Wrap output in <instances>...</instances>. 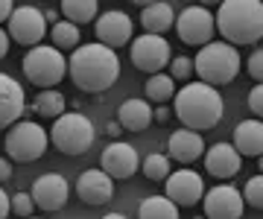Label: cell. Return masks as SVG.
Segmentation results:
<instances>
[{
	"label": "cell",
	"instance_id": "10",
	"mask_svg": "<svg viewBox=\"0 0 263 219\" xmlns=\"http://www.w3.org/2000/svg\"><path fill=\"white\" fill-rule=\"evenodd\" d=\"M47 35V21H44V12L35 9V6H15L9 18V38L21 47H38Z\"/></svg>",
	"mask_w": 263,
	"mask_h": 219
},
{
	"label": "cell",
	"instance_id": "40",
	"mask_svg": "<svg viewBox=\"0 0 263 219\" xmlns=\"http://www.w3.org/2000/svg\"><path fill=\"white\" fill-rule=\"evenodd\" d=\"M120 129H123L120 123H108V126H105V134H108V137H117V134H120Z\"/></svg>",
	"mask_w": 263,
	"mask_h": 219
},
{
	"label": "cell",
	"instance_id": "23",
	"mask_svg": "<svg viewBox=\"0 0 263 219\" xmlns=\"http://www.w3.org/2000/svg\"><path fill=\"white\" fill-rule=\"evenodd\" d=\"M65 108H67V99L62 91H41V94L32 99V105H29V111L38 117H44V120H59V117L65 114Z\"/></svg>",
	"mask_w": 263,
	"mask_h": 219
},
{
	"label": "cell",
	"instance_id": "29",
	"mask_svg": "<svg viewBox=\"0 0 263 219\" xmlns=\"http://www.w3.org/2000/svg\"><path fill=\"white\" fill-rule=\"evenodd\" d=\"M243 199H246V205H252L254 210H263V175H260V172L246 181Z\"/></svg>",
	"mask_w": 263,
	"mask_h": 219
},
{
	"label": "cell",
	"instance_id": "18",
	"mask_svg": "<svg viewBox=\"0 0 263 219\" xmlns=\"http://www.w3.org/2000/svg\"><path fill=\"white\" fill-rule=\"evenodd\" d=\"M205 170L211 172L214 178L228 181L243 170V155L237 152L231 143H214L205 152Z\"/></svg>",
	"mask_w": 263,
	"mask_h": 219
},
{
	"label": "cell",
	"instance_id": "8",
	"mask_svg": "<svg viewBox=\"0 0 263 219\" xmlns=\"http://www.w3.org/2000/svg\"><path fill=\"white\" fill-rule=\"evenodd\" d=\"M214 29H216V18L205 6H187L176 18V32L190 47H208L211 38H214Z\"/></svg>",
	"mask_w": 263,
	"mask_h": 219
},
{
	"label": "cell",
	"instance_id": "28",
	"mask_svg": "<svg viewBox=\"0 0 263 219\" xmlns=\"http://www.w3.org/2000/svg\"><path fill=\"white\" fill-rule=\"evenodd\" d=\"M141 170L149 181H167L170 178V158L161 152H152L141 161Z\"/></svg>",
	"mask_w": 263,
	"mask_h": 219
},
{
	"label": "cell",
	"instance_id": "2",
	"mask_svg": "<svg viewBox=\"0 0 263 219\" xmlns=\"http://www.w3.org/2000/svg\"><path fill=\"white\" fill-rule=\"evenodd\" d=\"M173 105H176V117L190 132H208L226 114V103H222L219 91L205 82H187L176 94Z\"/></svg>",
	"mask_w": 263,
	"mask_h": 219
},
{
	"label": "cell",
	"instance_id": "3",
	"mask_svg": "<svg viewBox=\"0 0 263 219\" xmlns=\"http://www.w3.org/2000/svg\"><path fill=\"white\" fill-rule=\"evenodd\" d=\"M216 29L226 44H257L263 38V3L260 0H226L216 9Z\"/></svg>",
	"mask_w": 263,
	"mask_h": 219
},
{
	"label": "cell",
	"instance_id": "31",
	"mask_svg": "<svg viewBox=\"0 0 263 219\" xmlns=\"http://www.w3.org/2000/svg\"><path fill=\"white\" fill-rule=\"evenodd\" d=\"M35 210V202H32V193H15L12 196V213L21 219H27L29 213Z\"/></svg>",
	"mask_w": 263,
	"mask_h": 219
},
{
	"label": "cell",
	"instance_id": "32",
	"mask_svg": "<svg viewBox=\"0 0 263 219\" xmlns=\"http://www.w3.org/2000/svg\"><path fill=\"white\" fill-rule=\"evenodd\" d=\"M249 76L257 82V85H263V50H254L252 56H249Z\"/></svg>",
	"mask_w": 263,
	"mask_h": 219
},
{
	"label": "cell",
	"instance_id": "1",
	"mask_svg": "<svg viewBox=\"0 0 263 219\" xmlns=\"http://www.w3.org/2000/svg\"><path fill=\"white\" fill-rule=\"evenodd\" d=\"M67 76L85 94H100L117 82L120 76V58L111 47L100 41L94 44H79L73 56L67 58Z\"/></svg>",
	"mask_w": 263,
	"mask_h": 219
},
{
	"label": "cell",
	"instance_id": "4",
	"mask_svg": "<svg viewBox=\"0 0 263 219\" xmlns=\"http://www.w3.org/2000/svg\"><path fill=\"white\" fill-rule=\"evenodd\" d=\"M193 70H196L199 82H205L211 88L228 85L240 73V50L226 44V41H211L208 47L196 53Z\"/></svg>",
	"mask_w": 263,
	"mask_h": 219
},
{
	"label": "cell",
	"instance_id": "41",
	"mask_svg": "<svg viewBox=\"0 0 263 219\" xmlns=\"http://www.w3.org/2000/svg\"><path fill=\"white\" fill-rule=\"evenodd\" d=\"M103 219H126L123 213H108V216H103Z\"/></svg>",
	"mask_w": 263,
	"mask_h": 219
},
{
	"label": "cell",
	"instance_id": "20",
	"mask_svg": "<svg viewBox=\"0 0 263 219\" xmlns=\"http://www.w3.org/2000/svg\"><path fill=\"white\" fill-rule=\"evenodd\" d=\"M231 146L246 158H260L263 155V120H243L234 126Z\"/></svg>",
	"mask_w": 263,
	"mask_h": 219
},
{
	"label": "cell",
	"instance_id": "17",
	"mask_svg": "<svg viewBox=\"0 0 263 219\" xmlns=\"http://www.w3.org/2000/svg\"><path fill=\"white\" fill-rule=\"evenodd\" d=\"M76 196L85 205H105L114 196V178L103 170H85L76 181Z\"/></svg>",
	"mask_w": 263,
	"mask_h": 219
},
{
	"label": "cell",
	"instance_id": "33",
	"mask_svg": "<svg viewBox=\"0 0 263 219\" xmlns=\"http://www.w3.org/2000/svg\"><path fill=\"white\" fill-rule=\"evenodd\" d=\"M249 108L254 117H263V85H254L249 91Z\"/></svg>",
	"mask_w": 263,
	"mask_h": 219
},
{
	"label": "cell",
	"instance_id": "19",
	"mask_svg": "<svg viewBox=\"0 0 263 219\" xmlns=\"http://www.w3.org/2000/svg\"><path fill=\"white\" fill-rule=\"evenodd\" d=\"M205 149V141L199 132H190V129H176L167 141V158L179 164H193L196 158H202Z\"/></svg>",
	"mask_w": 263,
	"mask_h": 219
},
{
	"label": "cell",
	"instance_id": "37",
	"mask_svg": "<svg viewBox=\"0 0 263 219\" xmlns=\"http://www.w3.org/2000/svg\"><path fill=\"white\" fill-rule=\"evenodd\" d=\"M9 178H12V164L6 161V158H0V184L9 181Z\"/></svg>",
	"mask_w": 263,
	"mask_h": 219
},
{
	"label": "cell",
	"instance_id": "24",
	"mask_svg": "<svg viewBox=\"0 0 263 219\" xmlns=\"http://www.w3.org/2000/svg\"><path fill=\"white\" fill-rule=\"evenodd\" d=\"M138 219H179V205L167 196H146L138 205Z\"/></svg>",
	"mask_w": 263,
	"mask_h": 219
},
{
	"label": "cell",
	"instance_id": "42",
	"mask_svg": "<svg viewBox=\"0 0 263 219\" xmlns=\"http://www.w3.org/2000/svg\"><path fill=\"white\" fill-rule=\"evenodd\" d=\"M257 167H260V175H263V155L257 158Z\"/></svg>",
	"mask_w": 263,
	"mask_h": 219
},
{
	"label": "cell",
	"instance_id": "13",
	"mask_svg": "<svg viewBox=\"0 0 263 219\" xmlns=\"http://www.w3.org/2000/svg\"><path fill=\"white\" fill-rule=\"evenodd\" d=\"M67 196H70L67 178L59 175V172H44V175H38L35 184H32V202H35V208L47 210V213L65 208Z\"/></svg>",
	"mask_w": 263,
	"mask_h": 219
},
{
	"label": "cell",
	"instance_id": "11",
	"mask_svg": "<svg viewBox=\"0 0 263 219\" xmlns=\"http://www.w3.org/2000/svg\"><path fill=\"white\" fill-rule=\"evenodd\" d=\"M205 216L208 219H240L246 210L243 193L231 184H216L214 190H205Z\"/></svg>",
	"mask_w": 263,
	"mask_h": 219
},
{
	"label": "cell",
	"instance_id": "5",
	"mask_svg": "<svg viewBox=\"0 0 263 219\" xmlns=\"http://www.w3.org/2000/svg\"><path fill=\"white\" fill-rule=\"evenodd\" d=\"M21 67H24V76L41 91H53L67 76V58L53 44H38L27 50V56L21 58Z\"/></svg>",
	"mask_w": 263,
	"mask_h": 219
},
{
	"label": "cell",
	"instance_id": "14",
	"mask_svg": "<svg viewBox=\"0 0 263 219\" xmlns=\"http://www.w3.org/2000/svg\"><path fill=\"white\" fill-rule=\"evenodd\" d=\"M100 170L108 172L111 178H132L135 172L141 170V155H138V149L132 146V143H108L103 149V158H100Z\"/></svg>",
	"mask_w": 263,
	"mask_h": 219
},
{
	"label": "cell",
	"instance_id": "16",
	"mask_svg": "<svg viewBox=\"0 0 263 219\" xmlns=\"http://www.w3.org/2000/svg\"><path fill=\"white\" fill-rule=\"evenodd\" d=\"M27 111V99H24V88L12 76L0 73V129L21 123V114Z\"/></svg>",
	"mask_w": 263,
	"mask_h": 219
},
{
	"label": "cell",
	"instance_id": "15",
	"mask_svg": "<svg viewBox=\"0 0 263 219\" xmlns=\"http://www.w3.org/2000/svg\"><path fill=\"white\" fill-rule=\"evenodd\" d=\"M97 41L100 44H105V47H123V44H129L132 41V32H135V27H132V18L126 15V12L120 9H108L103 12L100 18H97Z\"/></svg>",
	"mask_w": 263,
	"mask_h": 219
},
{
	"label": "cell",
	"instance_id": "27",
	"mask_svg": "<svg viewBox=\"0 0 263 219\" xmlns=\"http://www.w3.org/2000/svg\"><path fill=\"white\" fill-rule=\"evenodd\" d=\"M50 35H53V47L56 50H76L79 47V27L70 24V21H59Z\"/></svg>",
	"mask_w": 263,
	"mask_h": 219
},
{
	"label": "cell",
	"instance_id": "25",
	"mask_svg": "<svg viewBox=\"0 0 263 219\" xmlns=\"http://www.w3.org/2000/svg\"><path fill=\"white\" fill-rule=\"evenodd\" d=\"M143 91H146V99H152V103H158V105H170V99H176V94H179L170 73H155V76H149Z\"/></svg>",
	"mask_w": 263,
	"mask_h": 219
},
{
	"label": "cell",
	"instance_id": "36",
	"mask_svg": "<svg viewBox=\"0 0 263 219\" xmlns=\"http://www.w3.org/2000/svg\"><path fill=\"white\" fill-rule=\"evenodd\" d=\"M12 12H15V6H12V0H0V24H3V21L9 24Z\"/></svg>",
	"mask_w": 263,
	"mask_h": 219
},
{
	"label": "cell",
	"instance_id": "39",
	"mask_svg": "<svg viewBox=\"0 0 263 219\" xmlns=\"http://www.w3.org/2000/svg\"><path fill=\"white\" fill-rule=\"evenodd\" d=\"M41 12H44V21H47V24H53V27L59 24V12L56 9H41Z\"/></svg>",
	"mask_w": 263,
	"mask_h": 219
},
{
	"label": "cell",
	"instance_id": "6",
	"mask_svg": "<svg viewBox=\"0 0 263 219\" xmlns=\"http://www.w3.org/2000/svg\"><path fill=\"white\" fill-rule=\"evenodd\" d=\"M97 132H94V123L88 120L85 114L79 111H65V114L53 120V129H50V141L62 155H85L91 149Z\"/></svg>",
	"mask_w": 263,
	"mask_h": 219
},
{
	"label": "cell",
	"instance_id": "34",
	"mask_svg": "<svg viewBox=\"0 0 263 219\" xmlns=\"http://www.w3.org/2000/svg\"><path fill=\"white\" fill-rule=\"evenodd\" d=\"M12 213V196H6V190H0V219H6Z\"/></svg>",
	"mask_w": 263,
	"mask_h": 219
},
{
	"label": "cell",
	"instance_id": "9",
	"mask_svg": "<svg viewBox=\"0 0 263 219\" xmlns=\"http://www.w3.org/2000/svg\"><path fill=\"white\" fill-rule=\"evenodd\" d=\"M132 65L143 70V73H161L164 67L170 65V44L164 35H149V32H143L138 38H132Z\"/></svg>",
	"mask_w": 263,
	"mask_h": 219
},
{
	"label": "cell",
	"instance_id": "35",
	"mask_svg": "<svg viewBox=\"0 0 263 219\" xmlns=\"http://www.w3.org/2000/svg\"><path fill=\"white\" fill-rule=\"evenodd\" d=\"M170 105H158V108H155V123H161V126H167L170 123Z\"/></svg>",
	"mask_w": 263,
	"mask_h": 219
},
{
	"label": "cell",
	"instance_id": "22",
	"mask_svg": "<svg viewBox=\"0 0 263 219\" xmlns=\"http://www.w3.org/2000/svg\"><path fill=\"white\" fill-rule=\"evenodd\" d=\"M141 27L149 35H164V32H170V27H176L173 3H146L141 9Z\"/></svg>",
	"mask_w": 263,
	"mask_h": 219
},
{
	"label": "cell",
	"instance_id": "21",
	"mask_svg": "<svg viewBox=\"0 0 263 219\" xmlns=\"http://www.w3.org/2000/svg\"><path fill=\"white\" fill-rule=\"evenodd\" d=\"M117 123L126 129V132H143L149 123H155V108H152L146 99H126L117 108Z\"/></svg>",
	"mask_w": 263,
	"mask_h": 219
},
{
	"label": "cell",
	"instance_id": "43",
	"mask_svg": "<svg viewBox=\"0 0 263 219\" xmlns=\"http://www.w3.org/2000/svg\"><path fill=\"white\" fill-rule=\"evenodd\" d=\"M27 219H38V216H27Z\"/></svg>",
	"mask_w": 263,
	"mask_h": 219
},
{
	"label": "cell",
	"instance_id": "26",
	"mask_svg": "<svg viewBox=\"0 0 263 219\" xmlns=\"http://www.w3.org/2000/svg\"><path fill=\"white\" fill-rule=\"evenodd\" d=\"M97 12H100V6H97V0H65L62 3V15H65V21H70V24H88V21L97 18Z\"/></svg>",
	"mask_w": 263,
	"mask_h": 219
},
{
	"label": "cell",
	"instance_id": "38",
	"mask_svg": "<svg viewBox=\"0 0 263 219\" xmlns=\"http://www.w3.org/2000/svg\"><path fill=\"white\" fill-rule=\"evenodd\" d=\"M9 44H12V38H9V32L6 29H0V58L9 53Z\"/></svg>",
	"mask_w": 263,
	"mask_h": 219
},
{
	"label": "cell",
	"instance_id": "7",
	"mask_svg": "<svg viewBox=\"0 0 263 219\" xmlns=\"http://www.w3.org/2000/svg\"><path fill=\"white\" fill-rule=\"evenodd\" d=\"M3 146H6V155L12 161H21V164L38 161L50 146V132L35 120H21L6 132Z\"/></svg>",
	"mask_w": 263,
	"mask_h": 219
},
{
	"label": "cell",
	"instance_id": "12",
	"mask_svg": "<svg viewBox=\"0 0 263 219\" xmlns=\"http://www.w3.org/2000/svg\"><path fill=\"white\" fill-rule=\"evenodd\" d=\"M167 199L179 208H193L196 202L205 199V181L193 170H176L167 178Z\"/></svg>",
	"mask_w": 263,
	"mask_h": 219
},
{
	"label": "cell",
	"instance_id": "30",
	"mask_svg": "<svg viewBox=\"0 0 263 219\" xmlns=\"http://www.w3.org/2000/svg\"><path fill=\"white\" fill-rule=\"evenodd\" d=\"M193 73L196 70H193V58L190 56H176L170 62V76H173V82H187Z\"/></svg>",
	"mask_w": 263,
	"mask_h": 219
}]
</instances>
